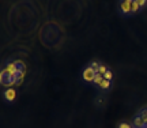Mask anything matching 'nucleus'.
I'll return each mask as SVG.
<instances>
[{
	"instance_id": "nucleus-14",
	"label": "nucleus",
	"mask_w": 147,
	"mask_h": 128,
	"mask_svg": "<svg viewBox=\"0 0 147 128\" xmlns=\"http://www.w3.org/2000/svg\"><path fill=\"white\" fill-rule=\"evenodd\" d=\"M146 128H147V125H146Z\"/></svg>"
},
{
	"instance_id": "nucleus-13",
	"label": "nucleus",
	"mask_w": 147,
	"mask_h": 128,
	"mask_svg": "<svg viewBox=\"0 0 147 128\" xmlns=\"http://www.w3.org/2000/svg\"><path fill=\"white\" fill-rule=\"evenodd\" d=\"M119 128H132V127L128 123H120L119 124Z\"/></svg>"
},
{
	"instance_id": "nucleus-1",
	"label": "nucleus",
	"mask_w": 147,
	"mask_h": 128,
	"mask_svg": "<svg viewBox=\"0 0 147 128\" xmlns=\"http://www.w3.org/2000/svg\"><path fill=\"white\" fill-rule=\"evenodd\" d=\"M95 76H97V72H95L94 69L91 68V67H86V68L83 69V72H82V78H83L84 82H87V83H90V82H94Z\"/></svg>"
},
{
	"instance_id": "nucleus-4",
	"label": "nucleus",
	"mask_w": 147,
	"mask_h": 128,
	"mask_svg": "<svg viewBox=\"0 0 147 128\" xmlns=\"http://www.w3.org/2000/svg\"><path fill=\"white\" fill-rule=\"evenodd\" d=\"M134 127L135 128H146V123L143 121V119L140 117V115H138L134 119Z\"/></svg>"
},
{
	"instance_id": "nucleus-10",
	"label": "nucleus",
	"mask_w": 147,
	"mask_h": 128,
	"mask_svg": "<svg viewBox=\"0 0 147 128\" xmlns=\"http://www.w3.org/2000/svg\"><path fill=\"white\" fill-rule=\"evenodd\" d=\"M140 115V117L143 119V121L146 123V125H147V109H144V110H142V112L139 113Z\"/></svg>"
},
{
	"instance_id": "nucleus-2",
	"label": "nucleus",
	"mask_w": 147,
	"mask_h": 128,
	"mask_svg": "<svg viewBox=\"0 0 147 128\" xmlns=\"http://www.w3.org/2000/svg\"><path fill=\"white\" fill-rule=\"evenodd\" d=\"M132 1L134 0H120V12L123 15H128L132 11Z\"/></svg>"
},
{
	"instance_id": "nucleus-3",
	"label": "nucleus",
	"mask_w": 147,
	"mask_h": 128,
	"mask_svg": "<svg viewBox=\"0 0 147 128\" xmlns=\"http://www.w3.org/2000/svg\"><path fill=\"white\" fill-rule=\"evenodd\" d=\"M4 100L7 102H12L14 100H15V97H16V90L15 89H12V87H8L7 90L4 91Z\"/></svg>"
},
{
	"instance_id": "nucleus-5",
	"label": "nucleus",
	"mask_w": 147,
	"mask_h": 128,
	"mask_svg": "<svg viewBox=\"0 0 147 128\" xmlns=\"http://www.w3.org/2000/svg\"><path fill=\"white\" fill-rule=\"evenodd\" d=\"M98 87H100V89H102V90H108V89H110V80L104 79V80H102V83H101Z\"/></svg>"
},
{
	"instance_id": "nucleus-11",
	"label": "nucleus",
	"mask_w": 147,
	"mask_h": 128,
	"mask_svg": "<svg viewBox=\"0 0 147 128\" xmlns=\"http://www.w3.org/2000/svg\"><path fill=\"white\" fill-rule=\"evenodd\" d=\"M108 69H109V68H106L105 65H102V64H101L100 69H98V74H100V75H105V72L108 71Z\"/></svg>"
},
{
	"instance_id": "nucleus-6",
	"label": "nucleus",
	"mask_w": 147,
	"mask_h": 128,
	"mask_svg": "<svg viewBox=\"0 0 147 128\" xmlns=\"http://www.w3.org/2000/svg\"><path fill=\"white\" fill-rule=\"evenodd\" d=\"M102 80H104V75H100V74H97V76H95V79H94V85L97 86H100L101 83H102Z\"/></svg>"
},
{
	"instance_id": "nucleus-9",
	"label": "nucleus",
	"mask_w": 147,
	"mask_h": 128,
	"mask_svg": "<svg viewBox=\"0 0 147 128\" xmlns=\"http://www.w3.org/2000/svg\"><path fill=\"white\" fill-rule=\"evenodd\" d=\"M104 79H108V80L113 79V74H112V71H110V69H108V71L105 72V75H104Z\"/></svg>"
},
{
	"instance_id": "nucleus-7",
	"label": "nucleus",
	"mask_w": 147,
	"mask_h": 128,
	"mask_svg": "<svg viewBox=\"0 0 147 128\" xmlns=\"http://www.w3.org/2000/svg\"><path fill=\"white\" fill-rule=\"evenodd\" d=\"M139 10H140V5L136 3V0H134V1H132V11H131V14H135V12H138Z\"/></svg>"
},
{
	"instance_id": "nucleus-12",
	"label": "nucleus",
	"mask_w": 147,
	"mask_h": 128,
	"mask_svg": "<svg viewBox=\"0 0 147 128\" xmlns=\"http://www.w3.org/2000/svg\"><path fill=\"white\" fill-rule=\"evenodd\" d=\"M136 3H138L139 5H140V8H142V7H144V5H146L147 0H136Z\"/></svg>"
},
{
	"instance_id": "nucleus-8",
	"label": "nucleus",
	"mask_w": 147,
	"mask_h": 128,
	"mask_svg": "<svg viewBox=\"0 0 147 128\" xmlns=\"http://www.w3.org/2000/svg\"><path fill=\"white\" fill-rule=\"evenodd\" d=\"M100 65H101V64L98 63V61H91V63H90V67H91V68L94 69V71L97 72V74H98V69H100Z\"/></svg>"
}]
</instances>
